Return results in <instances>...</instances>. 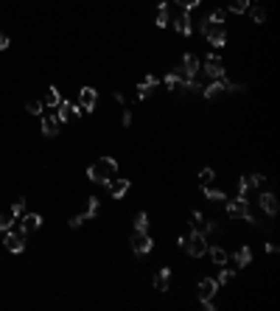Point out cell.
Wrapping results in <instances>:
<instances>
[{
  "label": "cell",
  "mask_w": 280,
  "mask_h": 311,
  "mask_svg": "<svg viewBox=\"0 0 280 311\" xmlns=\"http://www.w3.org/2000/svg\"><path fill=\"white\" fill-rule=\"evenodd\" d=\"M224 11H213L205 23H202V34H205V39H208L213 48H224L227 45V28H224Z\"/></svg>",
  "instance_id": "1"
},
{
  "label": "cell",
  "mask_w": 280,
  "mask_h": 311,
  "mask_svg": "<svg viewBox=\"0 0 280 311\" xmlns=\"http://www.w3.org/2000/svg\"><path fill=\"white\" fill-rule=\"evenodd\" d=\"M115 174H118V160L115 157H101V160H96L87 168V180L98 182V185H106Z\"/></svg>",
  "instance_id": "2"
},
{
  "label": "cell",
  "mask_w": 280,
  "mask_h": 311,
  "mask_svg": "<svg viewBox=\"0 0 280 311\" xmlns=\"http://www.w3.org/2000/svg\"><path fill=\"white\" fill-rule=\"evenodd\" d=\"M26 235L28 233L17 225V222H14V225H11L6 233H3V244H6V250L14 252V255H20V252L26 250Z\"/></svg>",
  "instance_id": "3"
},
{
  "label": "cell",
  "mask_w": 280,
  "mask_h": 311,
  "mask_svg": "<svg viewBox=\"0 0 280 311\" xmlns=\"http://www.w3.org/2000/svg\"><path fill=\"white\" fill-rule=\"evenodd\" d=\"M191 258H202L205 252H208V238H205V233H199V230H193V235H188L185 238V247H182Z\"/></svg>",
  "instance_id": "4"
},
{
  "label": "cell",
  "mask_w": 280,
  "mask_h": 311,
  "mask_svg": "<svg viewBox=\"0 0 280 311\" xmlns=\"http://www.w3.org/2000/svg\"><path fill=\"white\" fill-rule=\"evenodd\" d=\"M96 101H98V93H96V87H81L79 90V115L84 113H93L96 110Z\"/></svg>",
  "instance_id": "5"
},
{
  "label": "cell",
  "mask_w": 280,
  "mask_h": 311,
  "mask_svg": "<svg viewBox=\"0 0 280 311\" xmlns=\"http://www.w3.org/2000/svg\"><path fill=\"white\" fill-rule=\"evenodd\" d=\"M151 247H154V241H151V235L146 230H135L132 233V250H135V255H146V252H151Z\"/></svg>",
  "instance_id": "6"
},
{
  "label": "cell",
  "mask_w": 280,
  "mask_h": 311,
  "mask_svg": "<svg viewBox=\"0 0 280 311\" xmlns=\"http://www.w3.org/2000/svg\"><path fill=\"white\" fill-rule=\"evenodd\" d=\"M246 210H249V202H246V196H241V194H238L236 199H227V216L244 219Z\"/></svg>",
  "instance_id": "7"
},
{
  "label": "cell",
  "mask_w": 280,
  "mask_h": 311,
  "mask_svg": "<svg viewBox=\"0 0 280 311\" xmlns=\"http://www.w3.org/2000/svg\"><path fill=\"white\" fill-rule=\"evenodd\" d=\"M179 68H182V76H185V78H196V76H199L202 62H199V56H196V53H185V56H182V65H179Z\"/></svg>",
  "instance_id": "8"
},
{
  "label": "cell",
  "mask_w": 280,
  "mask_h": 311,
  "mask_svg": "<svg viewBox=\"0 0 280 311\" xmlns=\"http://www.w3.org/2000/svg\"><path fill=\"white\" fill-rule=\"evenodd\" d=\"M76 115H79V107H76V104H70L68 98H62V101L56 104V118H59V123L73 121Z\"/></svg>",
  "instance_id": "9"
},
{
  "label": "cell",
  "mask_w": 280,
  "mask_h": 311,
  "mask_svg": "<svg viewBox=\"0 0 280 311\" xmlns=\"http://www.w3.org/2000/svg\"><path fill=\"white\" fill-rule=\"evenodd\" d=\"M205 73H208L210 78H224V65H221V59L216 56V53H210L208 59H205Z\"/></svg>",
  "instance_id": "10"
},
{
  "label": "cell",
  "mask_w": 280,
  "mask_h": 311,
  "mask_svg": "<svg viewBox=\"0 0 280 311\" xmlns=\"http://www.w3.org/2000/svg\"><path fill=\"white\" fill-rule=\"evenodd\" d=\"M258 205H261V210L266 213V216H278V210H280V205H278V196H275L272 191L261 194V199H258Z\"/></svg>",
  "instance_id": "11"
},
{
  "label": "cell",
  "mask_w": 280,
  "mask_h": 311,
  "mask_svg": "<svg viewBox=\"0 0 280 311\" xmlns=\"http://www.w3.org/2000/svg\"><path fill=\"white\" fill-rule=\"evenodd\" d=\"M219 292L216 277H202L199 280V300H213V294Z\"/></svg>",
  "instance_id": "12"
},
{
  "label": "cell",
  "mask_w": 280,
  "mask_h": 311,
  "mask_svg": "<svg viewBox=\"0 0 280 311\" xmlns=\"http://www.w3.org/2000/svg\"><path fill=\"white\" fill-rule=\"evenodd\" d=\"M59 129H62V123H59L56 115H42V135L45 138H56Z\"/></svg>",
  "instance_id": "13"
},
{
  "label": "cell",
  "mask_w": 280,
  "mask_h": 311,
  "mask_svg": "<svg viewBox=\"0 0 280 311\" xmlns=\"http://www.w3.org/2000/svg\"><path fill=\"white\" fill-rule=\"evenodd\" d=\"M20 227H23L26 233H34V230L42 227V216H39V213H23V216H20Z\"/></svg>",
  "instance_id": "14"
},
{
  "label": "cell",
  "mask_w": 280,
  "mask_h": 311,
  "mask_svg": "<svg viewBox=\"0 0 280 311\" xmlns=\"http://www.w3.org/2000/svg\"><path fill=\"white\" fill-rule=\"evenodd\" d=\"M224 93V78H213L208 87H202V95L208 98V101H213V98H219V95Z\"/></svg>",
  "instance_id": "15"
},
{
  "label": "cell",
  "mask_w": 280,
  "mask_h": 311,
  "mask_svg": "<svg viewBox=\"0 0 280 311\" xmlns=\"http://www.w3.org/2000/svg\"><path fill=\"white\" fill-rule=\"evenodd\" d=\"M174 28H176V31H179L182 37H188V34L193 31V26H191V14H188L185 9H182V14H179V17H174Z\"/></svg>",
  "instance_id": "16"
},
{
  "label": "cell",
  "mask_w": 280,
  "mask_h": 311,
  "mask_svg": "<svg viewBox=\"0 0 280 311\" xmlns=\"http://www.w3.org/2000/svg\"><path fill=\"white\" fill-rule=\"evenodd\" d=\"M154 84H157V76H146L143 78V81L138 84V101H146V98L151 95V87Z\"/></svg>",
  "instance_id": "17"
},
{
  "label": "cell",
  "mask_w": 280,
  "mask_h": 311,
  "mask_svg": "<svg viewBox=\"0 0 280 311\" xmlns=\"http://www.w3.org/2000/svg\"><path fill=\"white\" fill-rule=\"evenodd\" d=\"M163 81H166V87L171 90V93H174V90H185V78L179 76V73H174V70H171V73H166V76H163Z\"/></svg>",
  "instance_id": "18"
},
{
  "label": "cell",
  "mask_w": 280,
  "mask_h": 311,
  "mask_svg": "<svg viewBox=\"0 0 280 311\" xmlns=\"http://www.w3.org/2000/svg\"><path fill=\"white\" fill-rule=\"evenodd\" d=\"M168 280H171V269L163 267L157 275H154V289H157V292H168Z\"/></svg>",
  "instance_id": "19"
},
{
  "label": "cell",
  "mask_w": 280,
  "mask_h": 311,
  "mask_svg": "<svg viewBox=\"0 0 280 311\" xmlns=\"http://www.w3.org/2000/svg\"><path fill=\"white\" fill-rule=\"evenodd\" d=\"M106 185H109V194H112L115 199H121L123 194L129 191V180H115V177H112V180L106 182Z\"/></svg>",
  "instance_id": "20"
},
{
  "label": "cell",
  "mask_w": 280,
  "mask_h": 311,
  "mask_svg": "<svg viewBox=\"0 0 280 311\" xmlns=\"http://www.w3.org/2000/svg\"><path fill=\"white\" fill-rule=\"evenodd\" d=\"M208 252H210V258H213V264H219V267H224V264H227V258H230L227 252L219 247V244H216V247H210V244H208Z\"/></svg>",
  "instance_id": "21"
},
{
  "label": "cell",
  "mask_w": 280,
  "mask_h": 311,
  "mask_svg": "<svg viewBox=\"0 0 280 311\" xmlns=\"http://www.w3.org/2000/svg\"><path fill=\"white\" fill-rule=\"evenodd\" d=\"M168 23H171V14H168V6H166V3H160L157 17H154V26H157V28H166Z\"/></svg>",
  "instance_id": "22"
},
{
  "label": "cell",
  "mask_w": 280,
  "mask_h": 311,
  "mask_svg": "<svg viewBox=\"0 0 280 311\" xmlns=\"http://www.w3.org/2000/svg\"><path fill=\"white\" fill-rule=\"evenodd\" d=\"M236 264H238V267H249V264H252V250H249V247H238Z\"/></svg>",
  "instance_id": "23"
},
{
  "label": "cell",
  "mask_w": 280,
  "mask_h": 311,
  "mask_svg": "<svg viewBox=\"0 0 280 311\" xmlns=\"http://www.w3.org/2000/svg\"><path fill=\"white\" fill-rule=\"evenodd\" d=\"M205 196L213 199V202H227V194L221 188H213V185H205Z\"/></svg>",
  "instance_id": "24"
},
{
  "label": "cell",
  "mask_w": 280,
  "mask_h": 311,
  "mask_svg": "<svg viewBox=\"0 0 280 311\" xmlns=\"http://www.w3.org/2000/svg\"><path fill=\"white\" fill-rule=\"evenodd\" d=\"M14 222H17V216L11 213V207H9V210H3V213H0V233H6Z\"/></svg>",
  "instance_id": "25"
},
{
  "label": "cell",
  "mask_w": 280,
  "mask_h": 311,
  "mask_svg": "<svg viewBox=\"0 0 280 311\" xmlns=\"http://www.w3.org/2000/svg\"><path fill=\"white\" fill-rule=\"evenodd\" d=\"M59 101H62L59 90H56V87H48V93H45L42 104H45V107H56V104H59Z\"/></svg>",
  "instance_id": "26"
},
{
  "label": "cell",
  "mask_w": 280,
  "mask_h": 311,
  "mask_svg": "<svg viewBox=\"0 0 280 311\" xmlns=\"http://www.w3.org/2000/svg\"><path fill=\"white\" fill-rule=\"evenodd\" d=\"M98 207H101V199H98V196H90V199H87V210H84V216H87V219H96Z\"/></svg>",
  "instance_id": "27"
},
{
  "label": "cell",
  "mask_w": 280,
  "mask_h": 311,
  "mask_svg": "<svg viewBox=\"0 0 280 311\" xmlns=\"http://www.w3.org/2000/svg\"><path fill=\"white\" fill-rule=\"evenodd\" d=\"M249 11V17L255 20V23H266V9L263 6H252V9H246Z\"/></svg>",
  "instance_id": "28"
},
{
  "label": "cell",
  "mask_w": 280,
  "mask_h": 311,
  "mask_svg": "<svg viewBox=\"0 0 280 311\" xmlns=\"http://www.w3.org/2000/svg\"><path fill=\"white\" fill-rule=\"evenodd\" d=\"M224 93H246V84L244 81L238 84V81H227V78H224Z\"/></svg>",
  "instance_id": "29"
},
{
  "label": "cell",
  "mask_w": 280,
  "mask_h": 311,
  "mask_svg": "<svg viewBox=\"0 0 280 311\" xmlns=\"http://www.w3.org/2000/svg\"><path fill=\"white\" fill-rule=\"evenodd\" d=\"M26 110H28L31 115H42L45 104H42V101H36V98H31V101H26Z\"/></svg>",
  "instance_id": "30"
},
{
  "label": "cell",
  "mask_w": 280,
  "mask_h": 311,
  "mask_svg": "<svg viewBox=\"0 0 280 311\" xmlns=\"http://www.w3.org/2000/svg\"><path fill=\"white\" fill-rule=\"evenodd\" d=\"M249 9V0H230V11H236V14H244Z\"/></svg>",
  "instance_id": "31"
},
{
  "label": "cell",
  "mask_w": 280,
  "mask_h": 311,
  "mask_svg": "<svg viewBox=\"0 0 280 311\" xmlns=\"http://www.w3.org/2000/svg\"><path fill=\"white\" fill-rule=\"evenodd\" d=\"M191 227L202 233V227H205V216H202L199 210H193V213H191Z\"/></svg>",
  "instance_id": "32"
},
{
  "label": "cell",
  "mask_w": 280,
  "mask_h": 311,
  "mask_svg": "<svg viewBox=\"0 0 280 311\" xmlns=\"http://www.w3.org/2000/svg\"><path fill=\"white\" fill-rule=\"evenodd\" d=\"M213 182V168H202L199 171V185L205 188V185H210Z\"/></svg>",
  "instance_id": "33"
},
{
  "label": "cell",
  "mask_w": 280,
  "mask_h": 311,
  "mask_svg": "<svg viewBox=\"0 0 280 311\" xmlns=\"http://www.w3.org/2000/svg\"><path fill=\"white\" fill-rule=\"evenodd\" d=\"M11 213H14V216H23V213H26V199H23V196H20L17 199V202H14V205H11Z\"/></svg>",
  "instance_id": "34"
},
{
  "label": "cell",
  "mask_w": 280,
  "mask_h": 311,
  "mask_svg": "<svg viewBox=\"0 0 280 311\" xmlns=\"http://www.w3.org/2000/svg\"><path fill=\"white\" fill-rule=\"evenodd\" d=\"M146 227H149V216H146V213H138V216H135V230H146Z\"/></svg>",
  "instance_id": "35"
},
{
  "label": "cell",
  "mask_w": 280,
  "mask_h": 311,
  "mask_svg": "<svg viewBox=\"0 0 280 311\" xmlns=\"http://www.w3.org/2000/svg\"><path fill=\"white\" fill-rule=\"evenodd\" d=\"M202 233H205V235H219L221 230H219V225H216V222H205V227H202Z\"/></svg>",
  "instance_id": "36"
},
{
  "label": "cell",
  "mask_w": 280,
  "mask_h": 311,
  "mask_svg": "<svg viewBox=\"0 0 280 311\" xmlns=\"http://www.w3.org/2000/svg\"><path fill=\"white\" fill-rule=\"evenodd\" d=\"M84 222H90V219L84 216V213H79V216H73V219H70V227H73V230H79V227L84 225Z\"/></svg>",
  "instance_id": "37"
},
{
  "label": "cell",
  "mask_w": 280,
  "mask_h": 311,
  "mask_svg": "<svg viewBox=\"0 0 280 311\" xmlns=\"http://www.w3.org/2000/svg\"><path fill=\"white\" fill-rule=\"evenodd\" d=\"M249 180H246V177H241V180H238V194H241V196H246V194H249Z\"/></svg>",
  "instance_id": "38"
},
{
  "label": "cell",
  "mask_w": 280,
  "mask_h": 311,
  "mask_svg": "<svg viewBox=\"0 0 280 311\" xmlns=\"http://www.w3.org/2000/svg\"><path fill=\"white\" fill-rule=\"evenodd\" d=\"M249 180V188H261L263 185V174H252V177H246Z\"/></svg>",
  "instance_id": "39"
},
{
  "label": "cell",
  "mask_w": 280,
  "mask_h": 311,
  "mask_svg": "<svg viewBox=\"0 0 280 311\" xmlns=\"http://www.w3.org/2000/svg\"><path fill=\"white\" fill-rule=\"evenodd\" d=\"M176 3H179V6H182L185 11H191V9H196V6H199L202 0H176Z\"/></svg>",
  "instance_id": "40"
},
{
  "label": "cell",
  "mask_w": 280,
  "mask_h": 311,
  "mask_svg": "<svg viewBox=\"0 0 280 311\" xmlns=\"http://www.w3.org/2000/svg\"><path fill=\"white\" fill-rule=\"evenodd\" d=\"M230 277H233V269H224V272H219V277H216V283H227V280H230Z\"/></svg>",
  "instance_id": "41"
},
{
  "label": "cell",
  "mask_w": 280,
  "mask_h": 311,
  "mask_svg": "<svg viewBox=\"0 0 280 311\" xmlns=\"http://www.w3.org/2000/svg\"><path fill=\"white\" fill-rule=\"evenodd\" d=\"M6 48H9V37L0 31V51H6Z\"/></svg>",
  "instance_id": "42"
},
{
  "label": "cell",
  "mask_w": 280,
  "mask_h": 311,
  "mask_svg": "<svg viewBox=\"0 0 280 311\" xmlns=\"http://www.w3.org/2000/svg\"><path fill=\"white\" fill-rule=\"evenodd\" d=\"M132 123V113H129V107H126V110H123V126H129Z\"/></svg>",
  "instance_id": "43"
},
{
  "label": "cell",
  "mask_w": 280,
  "mask_h": 311,
  "mask_svg": "<svg viewBox=\"0 0 280 311\" xmlns=\"http://www.w3.org/2000/svg\"><path fill=\"white\" fill-rule=\"evenodd\" d=\"M202 309H205V311H213V309H216V303H213V300H202Z\"/></svg>",
  "instance_id": "44"
},
{
  "label": "cell",
  "mask_w": 280,
  "mask_h": 311,
  "mask_svg": "<svg viewBox=\"0 0 280 311\" xmlns=\"http://www.w3.org/2000/svg\"><path fill=\"white\" fill-rule=\"evenodd\" d=\"M266 252H269V255H275V252H278V244L269 241V244H266Z\"/></svg>",
  "instance_id": "45"
},
{
  "label": "cell",
  "mask_w": 280,
  "mask_h": 311,
  "mask_svg": "<svg viewBox=\"0 0 280 311\" xmlns=\"http://www.w3.org/2000/svg\"><path fill=\"white\" fill-rule=\"evenodd\" d=\"M157 3H166V0H157Z\"/></svg>",
  "instance_id": "46"
}]
</instances>
